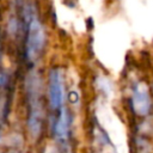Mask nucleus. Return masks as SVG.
Returning a JSON list of instances; mask_svg holds the SVG:
<instances>
[{"mask_svg": "<svg viewBox=\"0 0 153 153\" xmlns=\"http://www.w3.org/2000/svg\"><path fill=\"white\" fill-rule=\"evenodd\" d=\"M27 98V129L32 137L39 136L43 123V106L41 97V80L32 73L26 79Z\"/></svg>", "mask_w": 153, "mask_h": 153, "instance_id": "f257e3e1", "label": "nucleus"}, {"mask_svg": "<svg viewBox=\"0 0 153 153\" xmlns=\"http://www.w3.org/2000/svg\"><path fill=\"white\" fill-rule=\"evenodd\" d=\"M26 57L31 62L36 61L45 45V32L43 25L32 10L26 11Z\"/></svg>", "mask_w": 153, "mask_h": 153, "instance_id": "f03ea898", "label": "nucleus"}, {"mask_svg": "<svg viewBox=\"0 0 153 153\" xmlns=\"http://www.w3.org/2000/svg\"><path fill=\"white\" fill-rule=\"evenodd\" d=\"M65 99L66 90L63 73L61 68L54 67L49 71L48 74V100L50 110L54 115L65 108Z\"/></svg>", "mask_w": 153, "mask_h": 153, "instance_id": "7ed1b4c3", "label": "nucleus"}, {"mask_svg": "<svg viewBox=\"0 0 153 153\" xmlns=\"http://www.w3.org/2000/svg\"><path fill=\"white\" fill-rule=\"evenodd\" d=\"M133 111L140 116H147L152 110V98L149 88L145 82H136L133 86L130 96Z\"/></svg>", "mask_w": 153, "mask_h": 153, "instance_id": "20e7f679", "label": "nucleus"}]
</instances>
